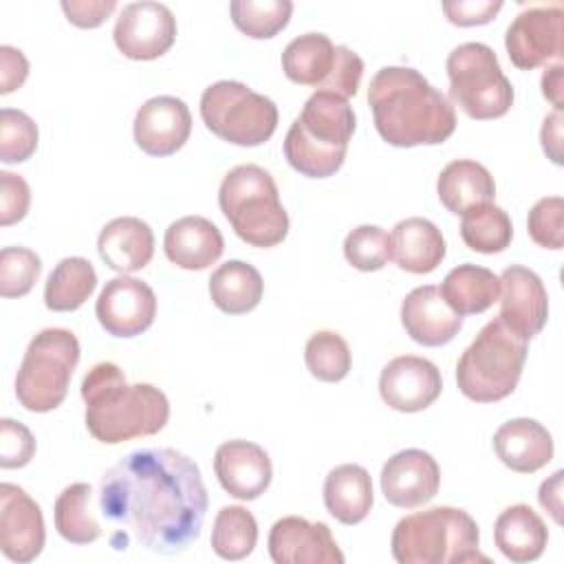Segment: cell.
I'll return each instance as SVG.
<instances>
[{
    "label": "cell",
    "mask_w": 564,
    "mask_h": 564,
    "mask_svg": "<svg viewBox=\"0 0 564 564\" xmlns=\"http://www.w3.org/2000/svg\"><path fill=\"white\" fill-rule=\"evenodd\" d=\"M207 502L198 465L172 447L130 452L99 482V511L119 551L130 542L161 555L187 549L200 535Z\"/></svg>",
    "instance_id": "cell-1"
},
{
    "label": "cell",
    "mask_w": 564,
    "mask_h": 564,
    "mask_svg": "<svg viewBox=\"0 0 564 564\" xmlns=\"http://www.w3.org/2000/svg\"><path fill=\"white\" fill-rule=\"evenodd\" d=\"M379 137L397 148L438 145L456 130L452 101L416 68L383 66L368 86Z\"/></svg>",
    "instance_id": "cell-2"
},
{
    "label": "cell",
    "mask_w": 564,
    "mask_h": 564,
    "mask_svg": "<svg viewBox=\"0 0 564 564\" xmlns=\"http://www.w3.org/2000/svg\"><path fill=\"white\" fill-rule=\"evenodd\" d=\"M86 427L106 445L159 434L170 419V401L152 383H128L112 361L95 364L82 381Z\"/></svg>",
    "instance_id": "cell-3"
},
{
    "label": "cell",
    "mask_w": 564,
    "mask_h": 564,
    "mask_svg": "<svg viewBox=\"0 0 564 564\" xmlns=\"http://www.w3.org/2000/svg\"><path fill=\"white\" fill-rule=\"evenodd\" d=\"M352 132L355 112L348 99L315 90L284 137V156L302 176H333L344 165Z\"/></svg>",
    "instance_id": "cell-4"
},
{
    "label": "cell",
    "mask_w": 564,
    "mask_h": 564,
    "mask_svg": "<svg viewBox=\"0 0 564 564\" xmlns=\"http://www.w3.org/2000/svg\"><path fill=\"white\" fill-rule=\"evenodd\" d=\"M476 520L456 507H432L401 518L392 531V557L399 564L487 562L478 551Z\"/></svg>",
    "instance_id": "cell-5"
},
{
    "label": "cell",
    "mask_w": 564,
    "mask_h": 564,
    "mask_svg": "<svg viewBox=\"0 0 564 564\" xmlns=\"http://www.w3.org/2000/svg\"><path fill=\"white\" fill-rule=\"evenodd\" d=\"M218 205L236 236L251 247H275L289 234V214L280 203L278 185L260 165L229 170L218 187Z\"/></svg>",
    "instance_id": "cell-6"
},
{
    "label": "cell",
    "mask_w": 564,
    "mask_h": 564,
    "mask_svg": "<svg viewBox=\"0 0 564 564\" xmlns=\"http://www.w3.org/2000/svg\"><path fill=\"white\" fill-rule=\"evenodd\" d=\"M524 361L527 339L496 317L463 350L456 364L458 390L476 403L502 401L516 390Z\"/></svg>",
    "instance_id": "cell-7"
},
{
    "label": "cell",
    "mask_w": 564,
    "mask_h": 564,
    "mask_svg": "<svg viewBox=\"0 0 564 564\" xmlns=\"http://www.w3.org/2000/svg\"><path fill=\"white\" fill-rule=\"evenodd\" d=\"M79 364V341L66 328H44L26 346L15 375V397L29 412H51L62 405L73 370Z\"/></svg>",
    "instance_id": "cell-8"
},
{
    "label": "cell",
    "mask_w": 564,
    "mask_h": 564,
    "mask_svg": "<svg viewBox=\"0 0 564 564\" xmlns=\"http://www.w3.org/2000/svg\"><path fill=\"white\" fill-rule=\"evenodd\" d=\"M200 117L218 139L242 148L262 145L278 128L273 99L236 79H220L203 90Z\"/></svg>",
    "instance_id": "cell-9"
},
{
    "label": "cell",
    "mask_w": 564,
    "mask_h": 564,
    "mask_svg": "<svg viewBox=\"0 0 564 564\" xmlns=\"http://www.w3.org/2000/svg\"><path fill=\"white\" fill-rule=\"evenodd\" d=\"M449 97L458 108L478 121L498 119L513 104V86L500 68L491 46L482 42L458 44L445 62Z\"/></svg>",
    "instance_id": "cell-10"
},
{
    "label": "cell",
    "mask_w": 564,
    "mask_h": 564,
    "mask_svg": "<svg viewBox=\"0 0 564 564\" xmlns=\"http://www.w3.org/2000/svg\"><path fill=\"white\" fill-rule=\"evenodd\" d=\"M505 48L520 70H533L549 62L560 64L564 53V7L549 2L522 9L507 29Z\"/></svg>",
    "instance_id": "cell-11"
},
{
    "label": "cell",
    "mask_w": 564,
    "mask_h": 564,
    "mask_svg": "<svg viewBox=\"0 0 564 564\" xmlns=\"http://www.w3.org/2000/svg\"><path fill=\"white\" fill-rule=\"evenodd\" d=\"M117 48L137 62L165 55L176 40V18L163 2H128L112 31Z\"/></svg>",
    "instance_id": "cell-12"
},
{
    "label": "cell",
    "mask_w": 564,
    "mask_h": 564,
    "mask_svg": "<svg viewBox=\"0 0 564 564\" xmlns=\"http://www.w3.org/2000/svg\"><path fill=\"white\" fill-rule=\"evenodd\" d=\"M95 315L108 335L126 339L137 337L145 333L156 317V295L143 280L117 275L101 289Z\"/></svg>",
    "instance_id": "cell-13"
},
{
    "label": "cell",
    "mask_w": 564,
    "mask_h": 564,
    "mask_svg": "<svg viewBox=\"0 0 564 564\" xmlns=\"http://www.w3.org/2000/svg\"><path fill=\"white\" fill-rule=\"evenodd\" d=\"M46 542L40 505L18 485H0V551L18 564L33 562Z\"/></svg>",
    "instance_id": "cell-14"
},
{
    "label": "cell",
    "mask_w": 564,
    "mask_h": 564,
    "mask_svg": "<svg viewBox=\"0 0 564 564\" xmlns=\"http://www.w3.org/2000/svg\"><path fill=\"white\" fill-rule=\"evenodd\" d=\"M443 390L438 368L419 355L390 359L379 375V394L397 412H421L430 408Z\"/></svg>",
    "instance_id": "cell-15"
},
{
    "label": "cell",
    "mask_w": 564,
    "mask_h": 564,
    "mask_svg": "<svg viewBox=\"0 0 564 564\" xmlns=\"http://www.w3.org/2000/svg\"><path fill=\"white\" fill-rule=\"evenodd\" d=\"M498 319L522 339H533L546 324L549 295L540 275L522 264H511L500 273Z\"/></svg>",
    "instance_id": "cell-16"
},
{
    "label": "cell",
    "mask_w": 564,
    "mask_h": 564,
    "mask_svg": "<svg viewBox=\"0 0 564 564\" xmlns=\"http://www.w3.org/2000/svg\"><path fill=\"white\" fill-rule=\"evenodd\" d=\"M267 546L275 564H344L328 524L300 516L280 518L269 531Z\"/></svg>",
    "instance_id": "cell-17"
},
{
    "label": "cell",
    "mask_w": 564,
    "mask_h": 564,
    "mask_svg": "<svg viewBox=\"0 0 564 564\" xmlns=\"http://www.w3.org/2000/svg\"><path fill=\"white\" fill-rule=\"evenodd\" d=\"M441 485V467L430 452L410 447L392 454L381 469V494L399 509L430 502Z\"/></svg>",
    "instance_id": "cell-18"
},
{
    "label": "cell",
    "mask_w": 564,
    "mask_h": 564,
    "mask_svg": "<svg viewBox=\"0 0 564 564\" xmlns=\"http://www.w3.org/2000/svg\"><path fill=\"white\" fill-rule=\"evenodd\" d=\"M134 143L150 156H170L185 145L192 132V115L183 99L159 95L134 115Z\"/></svg>",
    "instance_id": "cell-19"
},
{
    "label": "cell",
    "mask_w": 564,
    "mask_h": 564,
    "mask_svg": "<svg viewBox=\"0 0 564 564\" xmlns=\"http://www.w3.org/2000/svg\"><path fill=\"white\" fill-rule=\"evenodd\" d=\"M214 471L220 487L238 500L260 498L273 478V467L269 454L242 438L225 441L216 447Z\"/></svg>",
    "instance_id": "cell-20"
},
{
    "label": "cell",
    "mask_w": 564,
    "mask_h": 564,
    "mask_svg": "<svg viewBox=\"0 0 564 564\" xmlns=\"http://www.w3.org/2000/svg\"><path fill=\"white\" fill-rule=\"evenodd\" d=\"M401 324L412 341L421 346H445L463 328V317L449 308L438 286L412 289L401 302Z\"/></svg>",
    "instance_id": "cell-21"
},
{
    "label": "cell",
    "mask_w": 564,
    "mask_h": 564,
    "mask_svg": "<svg viewBox=\"0 0 564 564\" xmlns=\"http://www.w3.org/2000/svg\"><path fill=\"white\" fill-rule=\"evenodd\" d=\"M494 452L511 471L533 474L551 463L553 436L535 419H511L496 430Z\"/></svg>",
    "instance_id": "cell-22"
},
{
    "label": "cell",
    "mask_w": 564,
    "mask_h": 564,
    "mask_svg": "<svg viewBox=\"0 0 564 564\" xmlns=\"http://www.w3.org/2000/svg\"><path fill=\"white\" fill-rule=\"evenodd\" d=\"M99 258L121 275L141 271L154 256V234L137 216H119L106 223L97 238Z\"/></svg>",
    "instance_id": "cell-23"
},
{
    "label": "cell",
    "mask_w": 564,
    "mask_h": 564,
    "mask_svg": "<svg viewBox=\"0 0 564 564\" xmlns=\"http://www.w3.org/2000/svg\"><path fill=\"white\" fill-rule=\"evenodd\" d=\"M163 249L172 264L185 271H203L223 256L225 240L212 220L183 216L165 229Z\"/></svg>",
    "instance_id": "cell-24"
},
{
    "label": "cell",
    "mask_w": 564,
    "mask_h": 564,
    "mask_svg": "<svg viewBox=\"0 0 564 564\" xmlns=\"http://www.w3.org/2000/svg\"><path fill=\"white\" fill-rule=\"evenodd\" d=\"M392 260L408 273H430L445 258L441 229L421 216L399 220L390 234Z\"/></svg>",
    "instance_id": "cell-25"
},
{
    "label": "cell",
    "mask_w": 564,
    "mask_h": 564,
    "mask_svg": "<svg viewBox=\"0 0 564 564\" xmlns=\"http://www.w3.org/2000/svg\"><path fill=\"white\" fill-rule=\"evenodd\" d=\"M436 194L447 212L463 216L474 207L491 203L496 196V183L482 163L456 159L441 170Z\"/></svg>",
    "instance_id": "cell-26"
},
{
    "label": "cell",
    "mask_w": 564,
    "mask_h": 564,
    "mask_svg": "<svg viewBox=\"0 0 564 564\" xmlns=\"http://www.w3.org/2000/svg\"><path fill=\"white\" fill-rule=\"evenodd\" d=\"M494 542L498 551L516 564L538 560L549 542L544 520L529 505L507 507L494 524Z\"/></svg>",
    "instance_id": "cell-27"
},
{
    "label": "cell",
    "mask_w": 564,
    "mask_h": 564,
    "mask_svg": "<svg viewBox=\"0 0 564 564\" xmlns=\"http://www.w3.org/2000/svg\"><path fill=\"white\" fill-rule=\"evenodd\" d=\"M375 502L370 474L355 463L337 465L324 480L326 511L341 524H359L366 520Z\"/></svg>",
    "instance_id": "cell-28"
},
{
    "label": "cell",
    "mask_w": 564,
    "mask_h": 564,
    "mask_svg": "<svg viewBox=\"0 0 564 564\" xmlns=\"http://www.w3.org/2000/svg\"><path fill=\"white\" fill-rule=\"evenodd\" d=\"M264 293L260 271L242 260H227L209 278V297L227 315L253 311Z\"/></svg>",
    "instance_id": "cell-29"
},
{
    "label": "cell",
    "mask_w": 564,
    "mask_h": 564,
    "mask_svg": "<svg viewBox=\"0 0 564 564\" xmlns=\"http://www.w3.org/2000/svg\"><path fill=\"white\" fill-rule=\"evenodd\" d=\"M441 295L449 304L454 313L463 315H478L494 306L500 295V280L498 275L478 264H458L454 267L441 284Z\"/></svg>",
    "instance_id": "cell-30"
},
{
    "label": "cell",
    "mask_w": 564,
    "mask_h": 564,
    "mask_svg": "<svg viewBox=\"0 0 564 564\" xmlns=\"http://www.w3.org/2000/svg\"><path fill=\"white\" fill-rule=\"evenodd\" d=\"M335 44L328 35L304 33L282 51V70L293 84L322 90L335 68Z\"/></svg>",
    "instance_id": "cell-31"
},
{
    "label": "cell",
    "mask_w": 564,
    "mask_h": 564,
    "mask_svg": "<svg viewBox=\"0 0 564 564\" xmlns=\"http://www.w3.org/2000/svg\"><path fill=\"white\" fill-rule=\"evenodd\" d=\"M97 273L82 256H68L55 264L44 286V304L51 311H77L95 291Z\"/></svg>",
    "instance_id": "cell-32"
},
{
    "label": "cell",
    "mask_w": 564,
    "mask_h": 564,
    "mask_svg": "<svg viewBox=\"0 0 564 564\" xmlns=\"http://www.w3.org/2000/svg\"><path fill=\"white\" fill-rule=\"evenodd\" d=\"M57 533L70 544H90L101 535L93 513V487L88 482L68 485L55 500L53 509Z\"/></svg>",
    "instance_id": "cell-33"
},
{
    "label": "cell",
    "mask_w": 564,
    "mask_h": 564,
    "mask_svg": "<svg viewBox=\"0 0 564 564\" xmlns=\"http://www.w3.org/2000/svg\"><path fill=\"white\" fill-rule=\"evenodd\" d=\"M258 542V522L253 513L240 505L223 507L212 527V551L229 562L251 555Z\"/></svg>",
    "instance_id": "cell-34"
},
{
    "label": "cell",
    "mask_w": 564,
    "mask_h": 564,
    "mask_svg": "<svg viewBox=\"0 0 564 564\" xmlns=\"http://www.w3.org/2000/svg\"><path fill=\"white\" fill-rule=\"evenodd\" d=\"M460 238L471 251L500 253L511 245L513 225L502 207L487 203L463 214Z\"/></svg>",
    "instance_id": "cell-35"
},
{
    "label": "cell",
    "mask_w": 564,
    "mask_h": 564,
    "mask_svg": "<svg viewBox=\"0 0 564 564\" xmlns=\"http://www.w3.org/2000/svg\"><path fill=\"white\" fill-rule=\"evenodd\" d=\"M231 22L240 33L253 40L278 35L291 20V0H234L229 4Z\"/></svg>",
    "instance_id": "cell-36"
},
{
    "label": "cell",
    "mask_w": 564,
    "mask_h": 564,
    "mask_svg": "<svg viewBox=\"0 0 564 564\" xmlns=\"http://www.w3.org/2000/svg\"><path fill=\"white\" fill-rule=\"evenodd\" d=\"M304 361L315 379L324 383H337L350 372L352 357L346 339L339 333L317 330L306 341Z\"/></svg>",
    "instance_id": "cell-37"
},
{
    "label": "cell",
    "mask_w": 564,
    "mask_h": 564,
    "mask_svg": "<svg viewBox=\"0 0 564 564\" xmlns=\"http://www.w3.org/2000/svg\"><path fill=\"white\" fill-rule=\"evenodd\" d=\"M344 256L359 271H379L392 260L390 236L377 225H359L346 236Z\"/></svg>",
    "instance_id": "cell-38"
},
{
    "label": "cell",
    "mask_w": 564,
    "mask_h": 564,
    "mask_svg": "<svg viewBox=\"0 0 564 564\" xmlns=\"http://www.w3.org/2000/svg\"><path fill=\"white\" fill-rule=\"evenodd\" d=\"M42 273V260L26 247H4L0 251V295L24 297Z\"/></svg>",
    "instance_id": "cell-39"
},
{
    "label": "cell",
    "mask_w": 564,
    "mask_h": 564,
    "mask_svg": "<svg viewBox=\"0 0 564 564\" xmlns=\"http://www.w3.org/2000/svg\"><path fill=\"white\" fill-rule=\"evenodd\" d=\"M37 126L35 121L15 108L0 110V161L22 163L33 156L37 148Z\"/></svg>",
    "instance_id": "cell-40"
},
{
    "label": "cell",
    "mask_w": 564,
    "mask_h": 564,
    "mask_svg": "<svg viewBox=\"0 0 564 564\" xmlns=\"http://www.w3.org/2000/svg\"><path fill=\"white\" fill-rule=\"evenodd\" d=\"M564 198L562 196H544L531 209L527 218L529 236L535 245L544 249H562L564 245Z\"/></svg>",
    "instance_id": "cell-41"
},
{
    "label": "cell",
    "mask_w": 564,
    "mask_h": 564,
    "mask_svg": "<svg viewBox=\"0 0 564 564\" xmlns=\"http://www.w3.org/2000/svg\"><path fill=\"white\" fill-rule=\"evenodd\" d=\"M35 454V438L31 430L13 419L0 421V467L15 469L31 463Z\"/></svg>",
    "instance_id": "cell-42"
},
{
    "label": "cell",
    "mask_w": 564,
    "mask_h": 564,
    "mask_svg": "<svg viewBox=\"0 0 564 564\" xmlns=\"http://www.w3.org/2000/svg\"><path fill=\"white\" fill-rule=\"evenodd\" d=\"M31 207L29 183L13 172H0V225L9 227L26 216Z\"/></svg>",
    "instance_id": "cell-43"
},
{
    "label": "cell",
    "mask_w": 564,
    "mask_h": 564,
    "mask_svg": "<svg viewBox=\"0 0 564 564\" xmlns=\"http://www.w3.org/2000/svg\"><path fill=\"white\" fill-rule=\"evenodd\" d=\"M335 53H337L335 68L322 90H330L344 99L355 97L361 75H364V59L352 48H348L344 44L335 46Z\"/></svg>",
    "instance_id": "cell-44"
},
{
    "label": "cell",
    "mask_w": 564,
    "mask_h": 564,
    "mask_svg": "<svg viewBox=\"0 0 564 564\" xmlns=\"http://www.w3.org/2000/svg\"><path fill=\"white\" fill-rule=\"evenodd\" d=\"M502 9V0H456L443 2V13L456 26H478L491 22Z\"/></svg>",
    "instance_id": "cell-45"
},
{
    "label": "cell",
    "mask_w": 564,
    "mask_h": 564,
    "mask_svg": "<svg viewBox=\"0 0 564 564\" xmlns=\"http://www.w3.org/2000/svg\"><path fill=\"white\" fill-rule=\"evenodd\" d=\"M117 9L115 0H64L62 11L79 29H95Z\"/></svg>",
    "instance_id": "cell-46"
},
{
    "label": "cell",
    "mask_w": 564,
    "mask_h": 564,
    "mask_svg": "<svg viewBox=\"0 0 564 564\" xmlns=\"http://www.w3.org/2000/svg\"><path fill=\"white\" fill-rule=\"evenodd\" d=\"M29 75V59L15 46H0V95H9L24 84Z\"/></svg>",
    "instance_id": "cell-47"
},
{
    "label": "cell",
    "mask_w": 564,
    "mask_h": 564,
    "mask_svg": "<svg viewBox=\"0 0 564 564\" xmlns=\"http://www.w3.org/2000/svg\"><path fill=\"white\" fill-rule=\"evenodd\" d=\"M540 141H542V150L546 152V156L555 165H562V110H553L551 115L544 117L542 130H540Z\"/></svg>",
    "instance_id": "cell-48"
},
{
    "label": "cell",
    "mask_w": 564,
    "mask_h": 564,
    "mask_svg": "<svg viewBox=\"0 0 564 564\" xmlns=\"http://www.w3.org/2000/svg\"><path fill=\"white\" fill-rule=\"evenodd\" d=\"M562 478H564V471L560 469L549 480H544L538 491V500L542 509L551 513L555 524H562Z\"/></svg>",
    "instance_id": "cell-49"
},
{
    "label": "cell",
    "mask_w": 564,
    "mask_h": 564,
    "mask_svg": "<svg viewBox=\"0 0 564 564\" xmlns=\"http://www.w3.org/2000/svg\"><path fill=\"white\" fill-rule=\"evenodd\" d=\"M562 64H553L542 75V95L555 106V110H562Z\"/></svg>",
    "instance_id": "cell-50"
}]
</instances>
